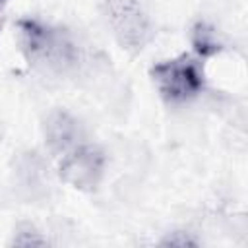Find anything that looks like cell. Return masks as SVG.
I'll list each match as a JSON object with an SVG mask.
<instances>
[{
  "label": "cell",
  "mask_w": 248,
  "mask_h": 248,
  "mask_svg": "<svg viewBox=\"0 0 248 248\" xmlns=\"http://www.w3.org/2000/svg\"><path fill=\"white\" fill-rule=\"evenodd\" d=\"M41 132L45 147L52 159L60 157L62 153L89 138L85 124L66 108L50 110L41 124Z\"/></svg>",
  "instance_id": "cell-5"
},
{
  "label": "cell",
  "mask_w": 248,
  "mask_h": 248,
  "mask_svg": "<svg viewBox=\"0 0 248 248\" xmlns=\"http://www.w3.org/2000/svg\"><path fill=\"white\" fill-rule=\"evenodd\" d=\"M161 244H165V246H196L198 238H194L192 232H188V231H172L161 240Z\"/></svg>",
  "instance_id": "cell-8"
},
{
  "label": "cell",
  "mask_w": 248,
  "mask_h": 248,
  "mask_svg": "<svg viewBox=\"0 0 248 248\" xmlns=\"http://www.w3.org/2000/svg\"><path fill=\"white\" fill-rule=\"evenodd\" d=\"M149 78L159 99L169 107L190 105L207 89L205 62L194 52H180L155 62L149 68Z\"/></svg>",
  "instance_id": "cell-2"
},
{
  "label": "cell",
  "mask_w": 248,
  "mask_h": 248,
  "mask_svg": "<svg viewBox=\"0 0 248 248\" xmlns=\"http://www.w3.org/2000/svg\"><path fill=\"white\" fill-rule=\"evenodd\" d=\"M101 14L112 39L128 54H140L155 39V21L141 0H103Z\"/></svg>",
  "instance_id": "cell-3"
},
{
  "label": "cell",
  "mask_w": 248,
  "mask_h": 248,
  "mask_svg": "<svg viewBox=\"0 0 248 248\" xmlns=\"http://www.w3.org/2000/svg\"><path fill=\"white\" fill-rule=\"evenodd\" d=\"M188 41H190L192 52L202 60L213 58L225 50V39L221 31L205 19H198L192 23L188 31Z\"/></svg>",
  "instance_id": "cell-6"
},
{
  "label": "cell",
  "mask_w": 248,
  "mask_h": 248,
  "mask_svg": "<svg viewBox=\"0 0 248 248\" xmlns=\"http://www.w3.org/2000/svg\"><path fill=\"white\" fill-rule=\"evenodd\" d=\"M58 178L83 194L97 192L107 174V153L91 138L79 141L66 153L54 159Z\"/></svg>",
  "instance_id": "cell-4"
},
{
  "label": "cell",
  "mask_w": 248,
  "mask_h": 248,
  "mask_svg": "<svg viewBox=\"0 0 248 248\" xmlns=\"http://www.w3.org/2000/svg\"><path fill=\"white\" fill-rule=\"evenodd\" d=\"M10 2H12V0H0V14H2V16L6 14V8H8Z\"/></svg>",
  "instance_id": "cell-9"
},
{
  "label": "cell",
  "mask_w": 248,
  "mask_h": 248,
  "mask_svg": "<svg viewBox=\"0 0 248 248\" xmlns=\"http://www.w3.org/2000/svg\"><path fill=\"white\" fill-rule=\"evenodd\" d=\"M2 27H4V16L0 14V33H2Z\"/></svg>",
  "instance_id": "cell-10"
},
{
  "label": "cell",
  "mask_w": 248,
  "mask_h": 248,
  "mask_svg": "<svg viewBox=\"0 0 248 248\" xmlns=\"http://www.w3.org/2000/svg\"><path fill=\"white\" fill-rule=\"evenodd\" d=\"M10 244H16V246H45V244H48V238L39 229H35L33 225L23 223L14 231Z\"/></svg>",
  "instance_id": "cell-7"
},
{
  "label": "cell",
  "mask_w": 248,
  "mask_h": 248,
  "mask_svg": "<svg viewBox=\"0 0 248 248\" xmlns=\"http://www.w3.org/2000/svg\"><path fill=\"white\" fill-rule=\"evenodd\" d=\"M16 45L27 66L48 78H70L85 60L83 46L70 29L39 16L16 21Z\"/></svg>",
  "instance_id": "cell-1"
}]
</instances>
